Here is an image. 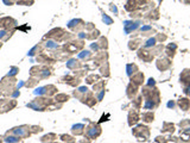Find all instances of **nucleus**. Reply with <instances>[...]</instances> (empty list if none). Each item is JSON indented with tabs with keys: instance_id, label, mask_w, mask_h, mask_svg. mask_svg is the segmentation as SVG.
<instances>
[{
	"instance_id": "obj_1",
	"label": "nucleus",
	"mask_w": 190,
	"mask_h": 143,
	"mask_svg": "<svg viewBox=\"0 0 190 143\" xmlns=\"http://www.w3.org/2000/svg\"><path fill=\"white\" fill-rule=\"evenodd\" d=\"M55 101L52 99H50V98H48V97H38V98H36L33 100L29 103L28 104V107H31V109H33L36 111H45L47 109L52 105Z\"/></svg>"
},
{
	"instance_id": "obj_2",
	"label": "nucleus",
	"mask_w": 190,
	"mask_h": 143,
	"mask_svg": "<svg viewBox=\"0 0 190 143\" xmlns=\"http://www.w3.org/2000/svg\"><path fill=\"white\" fill-rule=\"evenodd\" d=\"M6 134H12V135H16L20 138H26L31 135V130H30L29 125H20V126L13 128L11 131H7Z\"/></svg>"
},
{
	"instance_id": "obj_3",
	"label": "nucleus",
	"mask_w": 190,
	"mask_h": 143,
	"mask_svg": "<svg viewBox=\"0 0 190 143\" xmlns=\"http://www.w3.org/2000/svg\"><path fill=\"white\" fill-rule=\"evenodd\" d=\"M132 132L137 138H140L144 141H148V138L150 137V129L146 125H138L132 130Z\"/></svg>"
},
{
	"instance_id": "obj_4",
	"label": "nucleus",
	"mask_w": 190,
	"mask_h": 143,
	"mask_svg": "<svg viewBox=\"0 0 190 143\" xmlns=\"http://www.w3.org/2000/svg\"><path fill=\"white\" fill-rule=\"evenodd\" d=\"M86 136L90 140H95L101 135V128L95 123H90L88 128H86Z\"/></svg>"
},
{
	"instance_id": "obj_5",
	"label": "nucleus",
	"mask_w": 190,
	"mask_h": 143,
	"mask_svg": "<svg viewBox=\"0 0 190 143\" xmlns=\"http://www.w3.org/2000/svg\"><path fill=\"white\" fill-rule=\"evenodd\" d=\"M16 106H17V101L14 99H1L0 100V113L11 111Z\"/></svg>"
},
{
	"instance_id": "obj_6",
	"label": "nucleus",
	"mask_w": 190,
	"mask_h": 143,
	"mask_svg": "<svg viewBox=\"0 0 190 143\" xmlns=\"http://www.w3.org/2000/svg\"><path fill=\"white\" fill-rule=\"evenodd\" d=\"M65 34H67V32H65L63 29L57 28V29L51 30L49 34H47V35L44 36V40H45V38H52L53 41H62Z\"/></svg>"
},
{
	"instance_id": "obj_7",
	"label": "nucleus",
	"mask_w": 190,
	"mask_h": 143,
	"mask_svg": "<svg viewBox=\"0 0 190 143\" xmlns=\"http://www.w3.org/2000/svg\"><path fill=\"white\" fill-rule=\"evenodd\" d=\"M17 25V20L11 17H4L0 19V28L2 30H13Z\"/></svg>"
},
{
	"instance_id": "obj_8",
	"label": "nucleus",
	"mask_w": 190,
	"mask_h": 143,
	"mask_svg": "<svg viewBox=\"0 0 190 143\" xmlns=\"http://www.w3.org/2000/svg\"><path fill=\"white\" fill-rule=\"evenodd\" d=\"M84 26H86V24H84V22H83L82 19H72V20H70V22L68 23V28L70 30H72L74 32H75V31H76V32L81 31Z\"/></svg>"
},
{
	"instance_id": "obj_9",
	"label": "nucleus",
	"mask_w": 190,
	"mask_h": 143,
	"mask_svg": "<svg viewBox=\"0 0 190 143\" xmlns=\"http://www.w3.org/2000/svg\"><path fill=\"white\" fill-rule=\"evenodd\" d=\"M138 56H139V59H142V61H145V62H151L154 57L152 51H148L145 48H144V49H140V50L138 51Z\"/></svg>"
},
{
	"instance_id": "obj_10",
	"label": "nucleus",
	"mask_w": 190,
	"mask_h": 143,
	"mask_svg": "<svg viewBox=\"0 0 190 143\" xmlns=\"http://www.w3.org/2000/svg\"><path fill=\"white\" fill-rule=\"evenodd\" d=\"M81 101L84 103V104H87L88 106H94L95 103H96V99L94 98V95H93L92 92H87L86 94L83 95V98L81 99Z\"/></svg>"
},
{
	"instance_id": "obj_11",
	"label": "nucleus",
	"mask_w": 190,
	"mask_h": 143,
	"mask_svg": "<svg viewBox=\"0 0 190 143\" xmlns=\"http://www.w3.org/2000/svg\"><path fill=\"white\" fill-rule=\"evenodd\" d=\"M171 67V61L168 59H159L157 61V68L159 69V71H166V69H169Z\"/></svg>"
},
{
	"instance_id": "obj_12",
	"label": "nucleus",
	"mask_w": 190,
	"mask_h": 143,
	"mask_svg": "<svg viewBox=\"0 0 190 143\" xmlns=\"http://www.w3.org/2000/svg\"><path fill=\"white\" fill-rule=\"evenodd\" d=\"M138 122H139V114H138V111H137V110H131L130 113H128V124H130V126L136 125Z\"/></svg>"
},
{
	"instance_id": "obj_13",
	"label": "nucleus",
	"mask_w": 190,
	"mask_h": 143,
	"mask_svg": "<svg viewBox=\"0 0 190 143\" xmlns=\"http://www.w3.org/2000/svg\"><path fill=\"white\" fill-rule=\"evenodd\" d=\"M71 132L75 135V136H81L84 135L86 132V126L83 124H75L71 126Z\"/></svg>"
},
{
	"instance_id": "obj_14",
	"label": "nucleus",
	"mask_w": 190,
	"mask_h": 143,
	"mask_svg": "<svg viewBox=\"0 0 190 143\" xmlns=\"http://www.w3.org/2000/svg\"><path fill=\"white\" fill-rule=\"evenodd\" d=\"M131 82L136 83L137 86H140L144 82V74L140 72H137L133 77H131Z\"/></svg>"
},
{
	"instance_id": "obj_15",
	"label": "nucleus",
	"mask_w": 190,
	"mask_h": 143,
	"mask_svg": "<svg viewBox=\"0 0 190 143\" xmlns=\"http://www.w3.org/2000/svg\"><path fill=\"white\" fill-rule=\"evenodd\" d=\"M137 91H138V86H137L136 83L130 82V85L127 86V97L130 99H133L137 94Z\"/></svg>"
},
{
	"instance_id": "obj_16",
	"label": "nucleus",
	"mask_w": 190,
	"mask_h": 143,
	"mask_svg": "<svg viewBox=\"0 0 190 143\" xmlns=\"http://www.w3.org/2000/svg\"><path fill=\"white\" fill-rule=\"evenodd\" d=\"M62 81L63 82H67L68 85H70V86H77V85H80V79H77V77H62Z\"/></svg>"
},
{
	"instance_id": "obj_17",
	"label": "nucleus",
	"mask_w": 190,
	"mask_h": 143,
	"mask_svg": "<svg viewBox=\"0 0 190 143\" xmlns=\"http://www.w3.org/2000/svg\"><path fill=\"white\" fill-rule=\"evenodd\" d=\"M178 106L181 107V110L183 111H188L190 109V100L188 98H182L178 100Z\"/></svg>"
},
{
	"instance_id": "obj_18",
	"label": "nucleus",
	"mask_w": 190,
	"mask_h": 143,
	"mask_svg": "<svg viewBox=\"0 0 190 143\" xmlns=\"http://www.w3.org/2000/svg\"><path fill=\"white\" fill-rule=\"evenodd\" d=\"M179 141L182 143H187L190 141V128H187V129H183L181 136H179Z\"/></svg>"
},
{
	"instance_id": "obj_19",
	"label": "nucleus",
	"mask_w": 190,
	"mask_h": 143,
	"mask_svg": "<svg viewBox=\"0 0 190 143\" xmlns=\"http://www.w3.org/2000/svg\"><path fill=\"white\" fill-rule=\"evenodd\" d=\"M36 60H37V62H39V63H55V60L50 59L45 54H41L39 56H37Z\"/></svg>"
},
{
	"instance_id": "obj_20",
	"label": "nucleus",
	"mask_w": 190,
	"mask_h": 143,
	"mask_svg": "<svg viewBox=\"0 0 190 143\" xmlns=\"http://www.w3.org/2000/svg\"><path fill=\"white\" fill-rule=\"evenodd\" d=\"M107 57H108V55H107V53H99L96 56H95L94 61L96 62V65H103L105 62H107Z\"/></svg>"
},
{
	"instance_id": "obj_21",
	"label": "nucleus",
	"mask_w": 190,
	"mask_h": 143,
	"mask_svg": "<svg viewBox=\"0 0 190 143\" xmlns=\"http://www.w3.org/2000/svg\"><path fill=\"white\" fill-rule=\"evenodd\" d=\"M67 67H68L69 69H75V71H76V69H78V68L81 67V62L77 61L76 59H71L67 62Z\"/></svg>"
},
{
	"instance_id": "obj_22",
	"label": "nucleus",
	"mask_w": 190,
	"mask_h": 143,
	"mask_svg": "<svg viewBox=\"0 0 190 143\" xmlns=\"http://www.w3.org/2000/svg\"><path fill=\"white\" fill-rule=\"evenodd\" d=\"M13 35V30H1L0 31V41L6 42Z\"/></svg>"
},
{
	"instance_id": "obj_23",
	"label": "nucleus",
	"mask_w": 190,
	"mask_h": 143,
	"mask_svg": "<svg viewBox=\"0 0 190 143\" xmlns=\"http://www.w3.org/2000/svg\"><path fill=\"white\" fill-rule=\"evenodd\" d=\"M142 122H145V123H151V122H153L154 120V113L152 111H148V112H144L142 116Z\"/></svg>"
},
{
	"instance_id": "obj_24",
	"label": "nucleus",
	"mask_w": 190,
	"mask_h": 143,
	"mask_svg": "<svg viewBox=\"0 0 190 143\" xmlns=\"http://www.w3.org/2000/svg\"><path fill=\"white\" fill-rule=\"evenodd\" d=\"M176 49H177V45H176L175 43L169 44V45L166 47V55H168L169 57H173V56H175V51H176Z\"/></svg>"
},
{
	"instance_id": "obj_25",
	"label": "nucleus",
	"mask_w": 190,
	"mask_h": 143,
	"mask_svg": "<svg viewBox=\"0 0 190 143\" xmlns=\"http://www.w3.org/2000/svg\"><path fill=\"white\" fill-rule=\"evenodd\" d=\"M163 132H169V134H173L175 132V125L172 124V123H168L165 122L164 124H163V129H162Z\"/></svg>"
},
{
	"instance_id": "obj_26",
	"label": "nucleus",
	"mask_w": 190,
	"mask_h": 143,
	"mask_svg": "<svg viewBox=\"0 0 190 143\" xmlns=\"http://www.w3.org/2000/svg\"><path fill=\"white\" fill-rule=\"evenodd\" d=\"M44 88H45V95H48V97L53 95L56 92H57L56 86H53V85H48V86H44Z\"/></svg>"
},
{
	"instance_id": "obj_27",
	"label": "nucleus",
	"mask_w": 190,
	"mask_h": 143,
	"mask_svg": "<svg viewBox=\"0 0 190 143\" xmlns=\"http://www.w3.org/2000/svg\"><path fill=\"white\" fill-rule=\"evenodd\" d=\"M69 95L65 94V93H59V94H56L55 97V101L56 103H64V101H68L69 100Z\"/></svg>"
},
{
	"instance_id": "obj_28",
	"label": "nucleus",
	"mask_w": 190,
	"mask_h": 143,
	"mask_svg": "<svg viewBox=\"0 0 190 143\" xmlns=\"http://www.w3.org/2000/svg\"><path fill=\"white\" fill-rule=\"evenodd\" d=\"M126 71H127V75H128V77H132V75H134L137 72H138V67H137L136 65H133V63H130V65H127Z\"/></svg>"
},
{
	"instance_id": "obj_29",
	"label": "nucleus",
	"mask_w": 190,
	"mask_h": 143,
	"mask_svg": "<svg viewBox=\"0 0 190 143\" xmlns=\"http://www.w3.org/2000/svg\"><path fill=\"white\" fill-rule=\"evenodd\" d=\"M56 138H57V136H56L55 134H48V135L42 137L41 141L43 143H50V142H52V141H55Z\"/></svg>"
},
{
	"instance_id": "obj_30",
	"label": "nucleus",
	"mask_w": 190,
	"mask_h": 143,
	"mask_svg": "<svg viewBox=\"0 0 190 143\" xmlns=\"http://www.w3.org/2000/svg\"><path fill=\"white\" fill-rule=\"evenodd\" d=\"M41 71H42V67H39V66H33V67L31 68V71H30V74H31V77H38L39 74H41Z\"/></svg>"
},
{
	"instance_id": "obj_31",
	"label": "nucleus",
	"mask_w": 190,
	"mask_h": 143,
	"mask_svg": "<svg viewBox=\"0 0 190 143\" xmlns=\"http://www.w3.org/2000/svg\"><path fill=\"white\" fill-rule=\"evenodd\" d=\"M59 137H61V140L65 143H75V141H76L72 136H70V135H65V134L61 135Z\"/></svg>"
},
{
	"instance_id": "obj_32",
	"label": "nucleus",
	"mask_w": 190,
	"mask_h": 143,
	"mask_svg": "<svg viewBox=\"0 0 190 143\" xmlns=\"http://www.w3.org/2000/svg\"><path fill=\"white\" fill-rule=\"evenodd\" d=\"M42 50H43V47H42L41 44H37V45H35V47L30 50L29 55H30V56H33V55H36V54L42 53Z\"/></svg>"
},
{
	"instance_id": "obj_33",
	"label": "nucleus",
	"mask_w": 190,
	"mask_h": 143,
	"mask_svg": "<svg viewBox=\"0 0 190 143\" xmlns=\"http://www.w3.org/2000/svg\"><path fill=\"white\" fill-rule=\"evenodd\" d=\"M156 42H157V38H154V37L148 38V41H146V43L144 44V48H145V49H148V48H154L156 47Z\"/></svg>"
},
{
	"instance_id": "obj_34",
	"label": "nucleus",
	"mask_w": 190,
	"mask_h": 143,
	"mask_svg": "<svg viewBox=\"0 0 190 143\" xmlns=\"http://www.w3.org/2000/svg\"><path fill=\"white\" fill-rule=\"evenodd\" d=\"M99 79H100L99 75H96V74H92V75H89V77H86V81H87V83H94V82H98V81H99Z\"/></svg>"
},
{
	"instance_id": "obj_35",
	"label": "nucleus",
	"mask_w": 190,
	"mask_h": 143,
	"mask_svg": "<svg viewBox=\"0 0 190 143\" xmlns=\"http://www.w3.org/2000/svg\"><path fill=\"white\" fill-rule=\"evenodd\" d=\"M105 85H106V82H105V81H98L96 83H94V86H93L94 92L102 91V89H103V87H105Z\"/></svg>"
},
{
	"instance_id": "obj_36",
	"label": "nucleus",
	"mask_w": 190,
	"mask_h": 143,
	"mask_svg": "<svg viewBox=\"0 0 190 143\" xmlns=\"http://www.w3.org/2000/svg\"><path fill=\"white\" fill-rule=\"evenodd\" d=\"M92 57V53L90 51H88V50H83L82 53L78 54V59H82V60H89Z\"/></svg>"
},
{
	"instance_id": "obj_37",
	"label": "nucleus",
	"mask_w": 190,
	"mask_h": 143,
	"mask_svg": "<svg viewBox=\"0 0 190 143\" xmlns=\"http://www.w3.org/2000/svg\"><path fill=\"white\" fill-rule=\"evenodd\" d=\"M5 140L7 143H18L20 141V137H18V136H16V135H12L11 134V136H6Z\"/></svg>"
},
{
	"instance_id": "obj_38",
	"label": "nucleus",
	"mask_w": 190,
	"mask_h": 143,
	"mask_svg": "<svg viewBox=\"0 0 190 143\" xmlns=\"http://www.w3.org/2000/svg\"><path fill=\"white\" fill-rule=\"evenodd\" d=\"M38 77H31V79L30 80H28V82L25 83V86L26 87H33V86H36L37 83H38Z\"/></svg>"
},
{
	"instance_id": "obj_39",
	"label": "nucleus",
	"mask_w": 190,
	"mask_h": 143,
	"mask_svg": "<svg viewBox=\"0 0 190 143\" xmlns=\"http://www.w3.org/2000/svg\"><path fill=\"white\" fill-rule=\"evenodd\" d=\"M140 43H142V41H140V40H133V41L130 42L128 48H130L131 50H136L137 48L140 45Z\"/></svg>"
},
{
	"instance_id": "obj_40",
	"label": "nucleus",
	"mask_w": 190,
	"mask_h": 143,
	"mask_svg": "<svg viewBox=\"0 0 190 143\" xmlns=\"http://www.w3.org/2000/svg\"><path fill=\"white\" fill-rule=\"evenodd\" d=\"M100 72H101V74H102L103 77H109V72H108V63H107V62H105L103 65L101 66Z\"/></svg>"
},
{
	"instance_id": "obj_41",
	"label": "nucleus",
	"mask_w": 190,
	"mask_h": 143,
	"mask_svg": "<svg viewBox=\"0 0 190 143\" xmlns=\"http://www.w3.org/2000/svg\"><path fill=\"white\" fill-rule=\"evenodd\" d=\"M90 34H92V35H86V38H87V40H95V38H98V37L100 36L99 30H94V31H92Z\"/></svg>"
},
{
	"instance_id": "obj_42",
	"label": "nucleus",
	"mask_w": 190,
	"mask_h": 143,
	"mask_svg": "<svg viewBox=\"0 0 190 143\" xmlns=\"http://www.w3.org/2000/svg\"><path fill=\"white\" fill-rule=\"evenodd\" d=\"M17 4L22 6H31L33 5V0H17Z\"/></svg>"
},
{
	"instance_id": "obj_43",
	"label": "nucleus",
	"mask_w": 190,
	"mask_h": 143,
	"mask_svg": "<svg viewBox=\"0 0 190 143\" xmlns=\"http://www.w3.org/2000/svg\"><path fill=\"white\" fill-rule=\"evenodd\" d=\"M45 47L49 48V49H56V48H58V44L56 43V41L51 40V41H48L45 43Z\"/></svg>"
},
{
	"instance_id": "obj_44",
	"label": "nucleus",
	"mask_w": 190,
	"mask_h": 143,
	"mask_svg": "<svg viewBox=\"0 0 190 143\" xmlns=\"http://www.w3.org/2000/svg\"><path fill=\"white\" fill-rule=\"evenodd\" d=\"M99 45H100L101 49H107L108 44H107V38H106V37H101L100 42H99Z\"/></svg>"
},
{
	"instance_id": "obj_45",
	"label": "nucleus",
	"mask_w": 190,
	"mask_h": 143,
	"mask_svg": "<svg viewBox=\"0 0 190 143\" xmlns=\"http://www.w3.org/2000/svg\"><path fill=\"white\" fill-rule=\"evenodd\" d=\"M30 130H31V134H37V132H42L43 128L42 126H37V125H32V126H30Z\"/></svg>"
},
{
	"instance_id": "obj_46",
	"label": "nucleus",
	"mask_w": 190,
	"mask_h": 143,
	"mask_svg": "<svg viewBox=\"0 0 190 143\" xmlns=\"http://www.w3.org/2000/svg\"><path fill=\"white\" fill-rule=\"evenodd\" d=\"M142 97H138L136 100H133V106L136 107V109H139V107L142 106Z\"/></svg>"
},
{
	"instance_id": "obj_47",
	"label": "nucleus",
	"mask_w": 190,
	"mask_h": 143,
	"mask_svg": "<svg viewBox=\"0 0 190 143\" xmlns=\"http://www.w3.org/2000/svg\"><path fill=\"white\" fill-rule=\"evenodd\" d=\"M156 142L157 143H168L169 142V138L163 137V136H158V137H156Z\"/></svg>"
},
{
	"instance_id": "obj_48",
	"label": "nucleus",
	"mask_w": 190,
	"mask_h": 143,
	"mask_svg": "<svg viewBox=\"0 0 190 143\" xmlns=\"http://www.w3.org/2000/svg\"><path fill=\"white\" fill-rule=\"evenodd\" d=\"M18 72H19V68H18V67H12L11 69H10V73H8L7 75H8V77H14Z\"/></svg>"
},
{
	"instance_id": "obj_49",
	"label": "nucleus",
	"mask_w": 190,
	"mask_h": 143,
	"mask_svg": "<svg viewBox=\"0 0 190 143\" xmlns=\"http://www.w3.org/2000/svg\"><path fill=\"white\" fill-rule=\"evenodd\" d=\"M179 126H181L182 129H187L188 126H190V120H189V119H187V120L181 122V123H179Z\"/></svg>"
},
{
	"instance_id": "obj_50",
	"label": "nucleus",
	"mask_w": 190,
	"mask_h": 143,
	"mask_svg": "<svg viewBox=\"0 0 190 143\" xmlns=\"http://www.w3.org/2000/svg\"><path fill=\"white\" fill-rule=\"evenodd\" d=\"M103 22H106L107 24H108V25H109V24H112V19H111V18L109 17H107L106 14H103Z\"/></svg>"
},
{
	"instance_id": "obj_51",
	"label": "nucleus",
	"mask_w": 190,
	"mask_h": 143,
	"mask_svg": "<svg viewBox=\"0 0 190 143\" xmlns=\"http://www.w3.org/2000/svg\"><path fill=\"white\" fill-rule=\"evenodd\" d=\"M157 38H158V41L163 42V41H165V40H166V36H165V35H162V34H159Z\"/></svg>"
},
{
	"instance_id": "obj_52",
	"label": "nucleus",
	"mask_w": 190,
	"mask_h": 143,
	"mask_svg": "<svg viewBox=\"0 0 190 143\" xmlns=\"http://www.w3.org/2000/svg\"><path fill=\"white\" fill-rule=\"evenodd\" d=\"M2 1L5 3L6 5H13L16 3V0H2Z\"/></svg>"
},
{
	"instance_id": "obj_53",
	"label": "nucleus",
	"mask_w": 190,
	"mask_h": 143,
	"mask_svg": "<svg viewBox=\"0 0 190 143\" xmlns=\"http://www.w3.org/2000/svg\"><path fill=\"white\" fill-rule=\"evenodd\" d=\"M87 30H92V29H94V25L92 23H88V24H86V26H84Z\"/></svg>"
},
{
	"instance_id": "obj_54",
	"label": "nucleus",
	"mask_w": 190,
	"mask_h": 143,
	"mask_svg": "<svg viewBox=\"0 0 190 143\" xmlns=\"http://www.w3.org/2000/svg\"><path fill=\"white\" fill-rule=\"evenodd\" d=\"M86 140H81L80 141V143H90V138H88V137H84Z\"/></svg>"
},
{
	"instance_id": "obj_55",
	"label": "nucleus",
	"mask_w": 190,
	"mask_h": 143,
	"mask_svg": "<svg viewBox=\"0 0 190 143\" xmlns=\"http://www.w3.org/2000/svg\"><path fill=\"white\" fill-rule=\"evenodd\" d=\"M148 86H150V87H151V86H154V80H153V79H150V80H148Z\"/></svg>"
},
{
	"instance_id": "obj_56",
	"label": "nucleus",
	"mask_w": 190,
	"mask_h": 143,
	"mask_svg": "<svg viewBox=\"0 0 190 143\" xmlns=\"http://www.w3.org/2000/svg\"><path fill=\"white\" fill-rule=\"evenodd\" d=\"M168 107H175V103L173 101H169L168 103Z\"/></svg>"
},
{
	"instance_id": "obj_57",
	"label": "nucleus",
	"mask_w": 190,
	"mask_h": 143,
	"mask_svg": "<svg viewBox=\"0 0 190 143\" xmlns=\"http://www.w3.org/2000/svg\"><path fill=\"white\" fill-rule=\"evenodd\" d=\"M1 47H2V42L0 41V48H1Z\"/></svg>"
},
{
	"instance_id": "obj_58",
	"label": "nucleus",
	"mask_w": 190,
	"mask_h": 143,
	"mask_svg": "<svg viewBox=\"0 0 190 143\" xmlns=\"http://www.w3.org/2000/svg\"><path fill=\"white\" fill-rule=\"evenodd\" d=\"M2 142V137H0V143Z\"/></svg>"
},
{
	"instance_id": "obj_59",
	"label": "nucleus",
	"mask_w": 190,
	"mask_h": 143,
	"mask_svg": "<svg viewBox=\"0 0 190 143\" xmlns=\"http://www.w3.org/2000/svg\"><path fill=\"white\" fill-rule=\"evenodd\" d=\"M42 143H43V142H42ZM50 143H56V142H50Z\"/></svg>"
},
{
	"instance_id": "obj_60",
	"label": "nucleus",
	"mask_w": 190,
	"mask_h": 143,
	"mask_svg": "<svg viewBox=\"0 0 190 143\" xmlns=\"http://www.w3.org/2000/svg\"><path fill=\"white\" fill-rule=\"evenodd\" d=\"M188 3H190V0H189V1H188Z\"/></svg>"
},
{
	"instance_id": "obj_61",
	"label": "nucleus",
	"mask_w": 190,
	"mask_h": 143,
	"mask_svg": "<svg viewBox=\"0 0 190 143\" xmlns=\"http://www.w3.org/2000/svg\"><path fill=\"white\" fill-rule=\"evenodd\" d=\"M159 1H162V0H159Z\"/></svg>"
},
{
	"instance_id": "obj_62",
	"label": "nucleus",
	"mask_w": 190,
	"mask_h": 143,
	"mask_svg": "<svg viewBox=\"0 0 190 143\" xmlns=\"http://www.w3.org/2000/svg\"><path fill=\"white\" fill-rule=\"evenodd\" d=\"M18 143H20V142H18Z\"/></svg>"
},
{
	"instance_id": "obj_63",
	"label": "nucleus",
	"mask_w": 190,
	"mask_h": 143,
	"mask_svg": "<svg viewBox=\"0 0 190 143\" xmlns=\"http://www.w3.org/2000/svg\"><path fill=\"white\" fill-rule=\"evenodd\" d=\"M6 143H7V142H6Z\"/></svg>"
}]
</instances>
